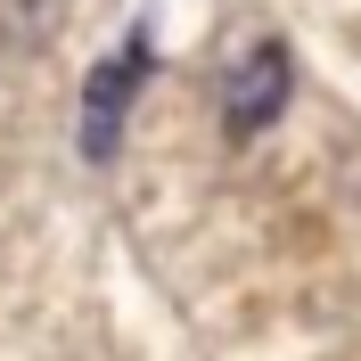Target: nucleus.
I'll use <instances>...</instances> for the list:
<instances>
[{
    "label": "nucleus",
    "mask_w": 361,
    "mask_h": 361,
    "mask_svg": "<svg viewBox=\"0 0 361 361\" xmlns=\"http://www.w3.org/2000/svg\"><path fill=\"white\" fill-rule=\"evenodd\" d=\"M140 82H148V33H123V49H107L99 66L82 74V157L90 164H115V148H123V115H132Z\"/></svg>",
    "instance_id": "f257e3e1"
},
{
    "label": "nucleus",
    "mask_w": 361,
    "mask_h": 361,
    "mask_svg": "<svg viewBox=\"0 0 361 361\" xmlns=\"http://www.w3.org/2000/svg\"><path fill=\"white\" fill-rule=\"evenodd\" d=\"M288 99H295V58H288V42H255L247 58L222 74V132H230V140L271 132Z\"/></svg>",
    "instance_id": "f03ea898"
},
{
    "label": "nucleus",
    "mask_w": 361,
    "mask_h": 361,
    "mask_svg": "<svg viewBox=\"0 0 361 361\" xmlns=\"http://www.w3.org/2000/svg\"><path fill=\"white\" fill-rule=\"evenodd\" d=\"M25 8H33V25H49L58 8H66V0H25Z\"/></svg>",
    "instance_id": "7ed1b4c3"
}]
</instances>
